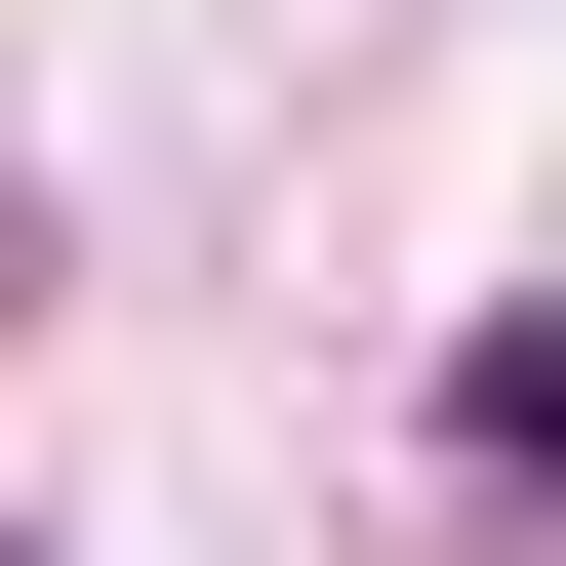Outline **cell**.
I'll return each mask as SVG.
<instances>
[{
    "mask_svg": "<svg viewBox=\"0 0 566 566\" xmlns=\"http://www.w3.org/2000/svg\"><path fill=\"white\" fill-rule=\"evenodd\" d=\"M446 485H485V526H566V283H526V324L446 365Z\"/></svg>",
    "mask_w": 566,
    "mask_h": 566,
    "instance_id": "obj_1",
    "label": "cell"
}]
</instances>
